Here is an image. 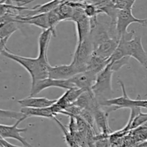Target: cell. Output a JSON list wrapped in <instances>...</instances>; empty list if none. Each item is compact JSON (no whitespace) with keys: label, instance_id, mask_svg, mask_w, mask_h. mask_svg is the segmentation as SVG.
Segmentation results:
<instances>
[{"label":"cell","instance_id":"d6986e66","mask_svg":"<svg viewBox=\"0 0 147 147\" xmlns=\"http://www.w3.org/2000/svg\"><path fill=\"white\" fill-rule=\"evenodd\" d=\"M61 21H70L73 14L74 7L68 1H63L55 8Z\"/></svg>","mask_w":147,"mask_h":147},{"label":"cell","instance_id":"9c48e42d","mask_svg":"<svg viewBox=\"0 0 147 147\" xmlns=\"http://www.w3.org/2000/svg\"><path fill=\"white\" fill-rule=\"evenodd\" d=\"M80 73L78 69L70 63L69 65L50 66L48 77L58 80H69L72 77Z\"/></svg>","mask_w":147,"mask_h":147},{"label":"cell","instance_id":"52a82bcc","mask_svg":"<svg viewBox=\"0 0 147 147\" xmlns=\"http://www.w3.org/2000/svg\"><path fill=\"white\" fill-rule=\"evenodd\" d=\"M26 119L27 118H22V119L17 120V122L11 126L0 124V135L4 139H15L20 142L24 146H32V145L26 140L25 138H24L21 135L22 133L27 131L28 129L27 128H24V129L18 128V125Z\"/></svg>","mask_w":147,"mask_h":147},{"label":"cell","instance_id":"d6a6232c","mask_svg":"<svg viewBox=\"0 0 147 147\" xmlns=\"http://www.w3.org/2000/svg\"><path fill=\"white\" fill-rule=\"evenodd\" d=\"M58 1H63V0H58Z\"/></svg>","mask_w":147,"mask_h":147},{"label":"cell","instance_id":"f1b7e54d","mask_svg":"<svg viewBox=\"0 0 147 147\" xmlns=\"http://www.w3.org/2000/svg\"><path fill=\"white\" fill-rule=\"evenodd\" d=\"M0 146L1 147H11V146H18L16 145L12 144L9 143L7 141H6V139L3 138L2 136L0 135Z\"/></svg>","mask_w":147,"mask_h":147},{"label":"cell","instance_id":"484cf974","mask_svg":"<svg viewBox=\"0 0 147 147\" xmlns=\"http://www.w3.org/2000/svg\"><path fill=\"white\" fill-rule=\"evenodd\" d=\"M130 57L129 56H126V57H123L122 58L119 59V60H116V61L113 62H109V64H110L111 67L113 70V71L114 72H118L121 68L123 66H124L125 65L129 63V60Z\"/></svg>","mask_w":147,"mask_h":147},{"label":"cell","instance_id":"2e32d148","mask_svg":"<svg viewBox=\"0 0 147 147\" xmlns=\"http://www.w3.org/2000/svg\"><path fill=\"white\" fill-rule=\"evenodd\" d=\"M77 30V44L81 42L86 38L90 35L91 32V23L90 20L87 16H84L80 20L75 22Z\"/></svg>","mask_w":147,"mask_h":147},{"label":"cell","instance_id":"ffe728a7","mask_svg":"<svg viewBox=\"0 0 147 147\" xmlns=\"http://www.w3.org/2000/svg\"><path fill=\"white\" fill-rule=\"evenodd\" d=\"M53 120L55 121V122L58 124V126H60V128L61 129L62 131L64 134L65 140V142L67 143V144L69 146H78L76 139H75L74 136L69 131L68 129H67L64 125H63V123H62L58 119H56V117Z\"/></svg>","mask_w":147,"mask_h":147},{"label":"cell","instance_id":"f546056e","mask_svg":"<svg viewBox=\"0 0 147 147\" xmlns=\"http://www.w3.org/2000/svg\"><path fill=\"white\" fill-rule=\"evenodd\" d=\"M8 38H4V39H1L0 40V55H1L2 51L6 48V44H7V41H8ZM1 72V68H0V73Z\"/></svg>","mask_w":147,"mask_h":147},{"label":"cell","instance_id":"7402d4cb","mask_svg":"<svg viewBox=\"0 0 147 147\" xmlns=\"http://www.w3.org/2000/svg\"><path fill=\"white\" fill-rule=\"evenodd\" d=\"M0 118H4V119H11L19 120L22 118H27V116L23 114L21 111L17 112L14 111L4 110V109H0Z\"/></svg>","mask_w":147,"mask_h":147},{"label":"cell","instance_id":"cb8c5ba5","mask_svg":"<svg viewBox=\"0 0 147 147\" xmlns=\"http://www.w3.org/2000/svg\"><path fill=\"white\" fill-rule=\"evenodd\" d=\"M147 121V113H142L140 112L136 117L134 119L129 127V130H132L134 129L142 126V124Z\"/></svg>","mask_w":147,"mask_h":147},{"label":"cell","instance_id":"4dcf8cb0","mask_svg":"<svg viewBox=\"0 0 147 147\" xmlns=\"http://www.w3.org/2000/svg\"><path fill=\"white\" fill-rule=\"evenodd\" d=\"M136 146H139V147H147V139L145 141H143V142H140V143L136 145Z\"/></svg>","mask_w":147,"mask_h":147},{"label":"cell","instance_id":"4fadbf2b","mask_svg":"<svg viewBox=\"0 0 147 147\" xmlns=\"http://www.w3.org/2000/svg\"><path fill=\"white\" fill-rule=\"evenodd\" d=\"M15 21L21 24H28L31 25H34L37 27L46 30L50 28L48 23V18H47V13L43 14H37L32 16H23L17 15L15 16Z\"/></svg>","mask_w":147,"mask_h":147},{"label":"cell","instance_id":"44dd1931","mask_svg":"<svg viewBox=\"0 0 147 147\" xmlns=\"http://www.w3.org/2000/svg\"><path fill=\"white\" fill-rule=\"evenodd\" d=\"M47 18H48V23L50 29H51V30L53 31V34H54V37H56L57 34H56L55 27L57 24L60 22H61V20H60V17H59L58 14L56 11L55 9L47 13Z\"/></svg>","mask_w":147,"mask_h":147},{"label":"cell","instance_id":"5bb4252c","mask_svg":"<svg viewBox=\"0 0 147 147\" xmlns=\"http://www.w3.org/2000/svg\"><path fill=\"white\" fill-rule=\"evenodd\" d=\"M56 101L57 99H48L47 98L34 97V96H30L25 98L19 100L17 103L21 106V107L44 108L53 106Z\"/></svg>","mask_w":147,"mask_h":147},{"label":"cell","instance_id":"30bf717a","mask_svg":"<svg viewBox=\"0 0 147 147\" xmlns=\"http://www.w3.org/2000/svg\"><path fill=\"white\" fill-rule=\"evenodd\" d=\"M119 42V39L116 37H109L102 40L94 45L93 53L105 60H109L114 53Z\"/></svg>","mask_w":147,"mask_h":147},{"label":"cell","instance_id":"603a6c76","mask_svg":"<svg viewBox=\"0 0 147 147\" xmlns=\"http://www.w3.org/2000/svg\"><path fill=\"white\" fill-rule=\"evenodd\" d=\"M83 9L86 15L90 19L96 18L98 14H100V11L96 6L92 3H86L84 1V6H83Z\"/></svg>","mask_w":147,"mask_h":147},{"label":"cell","instance_id":"6da1fadb","mask_svg":"<svg viewBox=\"0 0 147 147\" xmlns=\"http://www.w3.org/2000/svg\"><path fill=\"white\" fill-rule=\"evenodd\" d=\"M1 55L22 66L31 76L32 83L48 78L50 65L47 57L40 56H37L35 58L23 57L11 53L7 47L3 50Z\"/></svg>","mask_w":147,"mask_h":147},{"label":"cell","instance_id":"277c9868","mask_svg":"<svg viewBox=\"0 0 147 147\" xmlns=\"http://www.w3.org/2000/svg\"><path fill=\"white\" fill-rule=\"evenodd\" d=\"M93 50L94 46L90 35L81 42L78 43L71 63H73L80 72L84 71L86 69L88 62L93 54Z\"/></svg>","mask_w":147,"mask_h":147},{"label":"cell","instance_id":"8fae6325","mask_svg":"<svg viewBox=\"0 0 147 147\" xmlns=\"http://www.w3.org/2000/svg\"><path fill=\"white\" fill-rule=\"evenodd\" d=\"M97 73L90 70H84L75 75L70 79L75 87L84 90H90L96 81Z\"/></svg>","mask_w":147,"mask_h":147},{"label":"cell","instance_id":"d4e9b609","mask_svg":"<svg viewBox=\"0 0 147 147\" xmlns=\"http://www.w3.org/2000/svg\"><path fill=\"white\" fill-rule=\"evenodd\" d=\"M79 116L83 118L92 129H94V126L96 123H95L94 116H93V113L92 112V111L87 109H82Z\"/></svg>","mask_w":147,"mask_h":147},{"label":"cell","instance_id":"8992f818","mask_svg":"<svg viewBox=\"0 0 147 147\" xmlns=\"http://www.w3.org/2000/svg\"><path fill=\"white\" fill-rule=\"evenodd\" d=\"M60 88L70 89L71 88L75 87L70 80H58V79H53L50 78L38 80L37 81L32 83L31 90H30V96H34L44 90L45 89L49 88Z\"/></svg>","mask_w":147,"mask_h":147},{"label":"cell","instance_id":"e0dca14e","mask_svg":"<svg viewBox=\"0 0 147 147\" xmlns=\"http://www.w3.org/2000/svg\"><path fill=\"white\" fill-rule=\"evenodd\" d=\"M53 36L54 37V34L50 28L43 30L40 33L38 39V56L47 57V49Z\"/></svg>","mask_w":147,"mask_h":147},{"label":"cell","instance_id":"3957f363","mask_svg":"<svg viewBox=\"0 0 147 147\" xmlns=\"http://www.w3.org/2000/svg\"><path fill=\"white\" fill-rule=\"evenodd\" d=\"M113 73L114 72L111 67L109 63L103 70L98 73L96 81L93 83L91 90L99 104L100 102L110 98L113 93L112 88V77Z\"/></svg>","mask_w":147,"mask_h":147},{"label":"cell","instance_id":"1f68e13d","mask_svg":"<svg viewBox=\"0 0 147 147\" xmlns=\"http://www.w3.org/2000/svg\"><path fill=\"white\" fill-rule=\"evenodd\" d=\"M142 25L143 26V27H147V19H144V22L142 23Z\"/></svg>","mask_w":147,"mask_h":147},{"label":"cell","instance_id":"9a60e30c","mask_svg":"<svg viewBox=\"0 0 147 147\" xmlns=\"http://www.w3.org/2000/svg\"><path fill=\"white\" fill-rule=\"evenodd\" d=\"M20 111L27 116L30 117H42L46 119H54L57 116V114L53 111L51 106L44 108H30L22 107Z\"/></svg>","mask_w":147,"mask_h":147},{"label":"cell","instance_id":"ac0fdd59","mask_svg":"<svg viewBox=\"0 0 147 147\" xmlns=\"http://www.w3.org/2000/svg\"><path fill=\"white\" fill-rule=\"evenodd\" d=\"M109 60H105V59L101 58L93 53L90 60L88 62L86 70L95 72L98 74L100 70H103L109 64Z\"/></svg>","mask_w":147,"mask_h":147},{"label":"cell","instance_id":"7c38bea8","mask_svg":"<svg viewBox=\"0 0 147 147\" xmlns=\"http://www.w3.org/2000/svg\"><path fill=\"white\" fill-rule=\"evenodd\" d=\"M92 112L93 113L95 119V123L97 126L98 129L105 135L109 136L111 135V131L109 128V116L110 111H105L101 109V106L99 103L96 104L92 109Z\"/></svg>","mask_w":147,"mask_h":147},{"label":"cell","instance_id":"ba28073f","mask_svg":"<svg viewBox=\"0 0 147 147\" xmlns=\"http://www.w3.org/2000/svg\"><path fill=\"white\" fill-rule=\"evenodd\" d=\"M119 83H120L121 87L123 91V95L120 97L115 98H109L107 100H105L103 101L100 102V105L101 106H106V107H113L111 109V111L118 110V109H131L132 108L136 107L134 105V100H132L129 96L127 95L125 89L124 84L121 80H119Z\"/></svg>","mask_w":147,"mask_h":147},{"label":"cell","instance_id":"4316f807","mask_svg":"<svg viewBox=\"0 0 147 147\" xmlns=\"http://www.w3.org/2000/svg\"><path fill=\"white\" fill-rule=\"evenodd\" d=\"M112 3H113V6L116 7L118 9H123L126 6V1L127 0H111Z\"/></svg>","mask_w":147,"mask_h":147},{"label":"cell","instance_id":"5b68a950","mask_svg":"<svg viewBox=\"0 0 147 147\" xmlns=\"http://www.w3.org/2000/svg\"><path fill=\"white\" fill-rule=\"evenodd\" d=\"M144 20H140L134 16L132 9L123 8L119 9L115 22V30L116 36L120 39L121 36L128 33V27L133 23L142 24Z\"/></svg>","mask_w":147,"mask_h":147},{"label":"cell","instance_id":"83f0119b","mask_svg":"<svg viewBox=\"0 0 147 147\" xmlns=\"http://www.w3.org/2000/svg\"><path fill=\"white\" fill-rule=\"evenodd\" d=\"M135 106H138L142 109H147V100H142V99H136L134 100Z\"/></svg>","mask_w":147,"mask_h":147},{"label":"cell","instance_id":"7a4b0ae2","mask_svg":"<svg viewBox=\"0 0 147 147\" xmlns=\"http://www.w3.org/2000/svg\"><path fill=\"white\" fill-rule=\"evenodd\" d=\"M134 31L129 32L119 39L118 46L123 51L125 56H129L136 59L144 67L147 69V53L142 45L141 36L132 38Z\"/></svg>","mask_w":147,"mask_h":147}]
</instances>
